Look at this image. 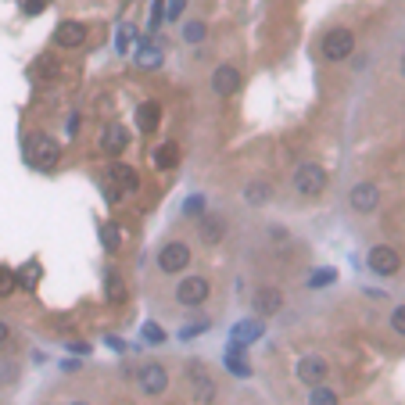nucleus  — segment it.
Listing matches in <instances>:
<instances>
[{
    "label": "nucleus",
    "mask_w": 405,
    "mask_h": 405,
    "mask_svg": "<svg viewBox=\"0 0 405 405\" xmlns=\"http://www.w3.org/2000/svg\"><path fill=\"white\" fill-rule=\"evenodd\" d=\"M22 151H26V162H29L33 169H44V173H47V169H54V165H58V158H61L58 140H54L51 133H40V130L26 133Z\"/></svg>",
    "instance_id": "f257e3e1"
},
{
    "label": "nucleus",
    "mask_w": 405,
    "mask_h": 405,
    "mask_svg": "<svg viewBox=\"0 0 405 405\" xmlns=\"http://www.w3.org/2000/svg\"><path fill=\"white\" fill-rule=\"evenodd\" d=\"M294 190L302 198H319L327 190V169L316 165V162H302L294 173Z\"/></svg>",
    "instance_id": "f03ea898"
},
{
    "label": "nucleus",
    "mask_w": 405,
    "mask_h": 405,
    "mask_svg": "<svg viewBox=\"0 0 405 405\" xmlns=\"http://www.w3.org/2000/svg\"><path fill=\"white\" fill-rule=\"evenodd\" d=\"M208 294H212V284L205 280V276H183V280L176 284V302L187 305V309H198L208 302Z\"/></svg>",
    "instance_id": "7ed1b4c3"
},
{
    "label": "nucleus",
    "mask_w": 405,
    "mask_h": 405,
    "mask_svg": "<svg viewBox=\"0 0 405 405\" xmlns=\"http://www.w3.org/2000/svg\"><path fill=\"white\" fill-rule=\"evenodd\" d=\"M352 51H355V33L352 29L337 26L323 36V58L327 61H345V58H352Z\"/></svg>",
    "instance_id": "20e7f679"
},
{
    "label": "nucleus",
    "mask_w": 405,
    "mask_h": 405,
    "mask_svg": "<svg viewBox=\"0 0 405 405\" xmlns=\"http://www.w3.org/2000/svg\"><path fill=\"white\" fill-rule=\"evenodd\" d=\"M137 388H140V395L158 398L169 388V370L162 366V362H144L140 373H137Z\"/></svg>",
    "instance_id": "39448f33"
},
{
    "label": "nucleus",
    "mask_w": 405,
    "mask_h": 405,
    "mask_svg": "<svg viewBox=\"0 0 405 405\" xmlns=\"http://www.w3.org/2000/svg\"><path fill=\"white\" fill-rule=\"evenodd\" d=\"M187 377H190V395H194L198 405H212V402H216V380L208 377V370L201 366V362H194V366L187 370Z\"/></svg>",
    "instance_id": "423d86ee"
},
{
    "label": "nucleus",
    "mask_w": 405,
    "mask_h": 405,
    "mask_svg": "<svg viewBox=\"0 0 405 405\" xmlns=\"http://www.w3.org/2000/svg\"><path fill=\"white\" fill-rule=\"evenodd\" d=\"M187 266H190V248L183 241H169L158 251V269L162 273H183Z\"/></svg>",
    "instance_id": "0eeeda50"
},
{
    "label": "nucleus",
    "mask_w": 405,
    "mask_h": 405,
    "mask_svg": "<svg viewBox=\"0 0 405 405\" xmlns=\"http://www.w3.org/2000/svg\"><path fill=\"white\" fill-rule=\"evenodd\" d=\"M366 266H370L377 276H395V273L402 269V259H398L395 248L377 244V248H370V255H366Z\"/></svg>",
    "instance_id": "6e6552de"
},
{
    "label": "nucleus",
    "mask_w": 405,
    "mask_h": 405,
    "mask_svg": "<svg viewBox=\"0 0 405 405\" xmlns=\"http://www.w3.org/2000/svg\"><path fill=\"white\" fill-rule=\"evenodd\" d=\"M87 36H90V29L83 26V22H76V18H69V22H61V26L54 29V47H61V51H76V47L87 44Z\"/></svg>",
    "instance_id": "1a4fd4ad"
},
{
    "label": "nucleus",
    "mask_w": 405,
    "mask_h": 405,
    "mask_svg": "<svg viewBox=\"0 0 405 405\" xmlns=\"http://www.w3.org/2000/svg\"><path fill=\"white\" fill-rule=\"evenodd\" d=\"M327 373H330V366H327V359H323V355H302V359H298V380L309 384V388L323 384Z\"/></svg>",
    "instance_id": "9d476101"
},
{
    "label": "nucleus",
    "mask_w": 405,
    "mask_h": 405,
    "mask_svg": "<svg viewBox=\"0 0 405 405\" xmlns=\"http://www.w3.org/2000/svg\"><path fill=\"white\" fill-rule=\"evenodd\" d=\"M348 201H352V208L359 212V216H370V212H377V205H380V190H377V183H355Z\"/></svg>",
    "instance_id": "9b49d317"
},
{
    "label": "nucleus",
    "mask_w": 405,
    "mask_h": 405,
    "mask_svg": "<svg viewBox=\"0 0 405 405\" xmlns=\"http://www.w3.org/2000/svg\"><path fill=\"white\" fill-rule=\"evenodd\" d=\"M251 305H255L259 316H276L284 309V291L280 287H259L251 294Z\"/></svg>",
    "instance_id": "f8f14e48"
},
{
    "label": "nucleus",
    "mask_w": 405,
    "mask_h": 405,
    "mask_svg": "<svg viewBox=\"0 0 405 405\" xmlns=\"http://www.w3.org/2000/svg\"><path fill=\"white\" fill-rule=\"evenodd\" d=\"M212 90H216L219 97H233L241 90V72L233 65H219L216 72H212Z\"/></svg>",
    "instance_id": "ddd939ff"
},
{
    "label": "nucleus",
    "mask_w": 405,
    "mask_h": 405,
    "mask_svg": "<svg viewBox=\"0 0 405 405\" xmlns=\"http://www.w3.org/2000/svg\"><path fill=\"white\" fill-rule=\"evenodd\" d=\"M126 147H130V133H126V126H119V122L104 126V133H101V151H104V155H122Z\"/></svg>",
    "instance_id": "4468645a"
},
{
    "label": "nucleus",
    "mask_w": 405,
    "mask_h": 405,
    "mask_svg": "<svg viewBox=\"0 0 405 405\" xmlns=\"http://www.w3.org/2000/svg\"><path fill=\"white\" fill-rule=\"evenodd\" d=\"M108 176H112V187H119L122 194H133V190L140 187L137 169L126 165V162H112V165H108Z\"/></svg>",
    "instance_id": "2eb2a0df"
},
{
    "label": "nucleus",
    "mask_w": 405,
    "mask_h": 405,
    "mask_svg": "<svg viewBox=\"0 0 405 405\" xmlns=\"http://www.w3.org/2000/svg\"><path fill=\"white\" fill-rule=\"evenodd\" d=\"M198 237H201V244H223L226 241V219L223 216H205L198 223Z\"/></svg>",
    "instance_id": "dca6fc26"
},
{
    "label": "nucleus",
    "mask_w": 405,
    "mask_h": 405,
    "mask_svg": "<svg viewBox=\"0 0 405 405\" xmlns=\"http://www.w3.org/2000/svg\"><path fill=\"white\" fill-rule=\"evenodd\" d=\"M158 122H162V104H158V101H144L140 108H137V126H140V133H155Z\"/></svg>",
    "instance_id": "f3484780"
},
{
    "label": "nucleus",
    "mask_w": 405,
    "mask_h": 405,
    "mask_svg": "<svg viewBox=\"0 0 405 405\" xmlns=\"http://www.w3.org/2000/svg\"><path fill=\"white\" fill-rule=\"evenodd\" d=\"M162 61H165V51L158 44H147V40H140V44H137V65L140 69H162Z\"/></svg>",
    "instance_id": "a211bd4d"
},
{
    "label": "nucleus",
    "mask_w": 405,
    "mask_h": 405,
    "mask_svg": "<svg viewBox=\"0 0 405 405\" xmlns=\"http://www.w3.org/2000/svg\"><path fill=\"white\" fill-rule=\"evenodd\" d=\"M262 334H266V327L259 319H244V323L233 327V345H251V341H259Z\"/></svg>",
    "instance_id": "6ab92c4d"
},
{
    "label": "nucleus",
    "mask_w": 405,
    "mask_h": 405,
    "mask_svg": "<svg viewBox=\"0 0 405 405\" xmlns=\"http://www.w3.org/2000/svg\"><path fill=\"white\" fill-rule=\"evenodd\" d=\"M226 366H230V373H237V377H248V373H251L248 359H244V345H233V341H230V348H226Z\"/></svg>",
    "instance_id": "aec40b11"
},
{
    "label": "nucleus",
    "mask_w": 405,
    "mask_h": 405,
    "mask_svg": "<svg viewBox=\"0 0 405 405\" xmlns=\"http://www.w3.org/2000/svg\"><path fill=\"white\" fill-rule=\"evenodd\" d=\"M151 162H155V169H176L180 165V144H162Z\"/></svg>",
    "instance_id": "412c9836"
},
{
    "label": "nucleus",
    "mask_w": 405,
    "mask_h": 405,
    "mask_svg": "<svg viewBox=\"0 0 405 405\" xmlns=\"http://www.w3.org/2000/svg\"><path fill=\"white\" fill-rule=\"evenodd\" d=\"M269 194H273V190H269V183H262V180H251V183L244 187V201H248V205H266Z\"/></svg>",
    "instance_id": "4be33fe9"
},
{
    "label": "nucleus",
    "mask_w": 405,
    "mask_h": 405,
    "mask_svg": "<svg viewBox=\"0 0 405 405\" xmlns=\"http://www.w3.org/2000/svg\"><path fill=\"white\" fill-rule=\"evenodd\" d=\"M104 291H108L112 302H126V284H122V273L108 269V276H104Z\"/></svg>",
    "instance_id": "5701e85b"
},
{
    "label": "nucleus",
    "mask_w": 405,
    "mask_h": 405,
    "mask_svg": "<svg viewBox=\"0 0 405 405\" xmlns=\"http://www.w3.org/2000/svg\"><path fill=\"white\" fill-rule=\"evenodd\" d=\"M309 405H341V398H337V391L327 388V384H316L309 391Z\"/></svg>",
    "instance_id": "b1692460"
},
{
    "label": "nucleus",
    "mask_w": 405,
    "mask_h": 405,
    "mask_svg": "<svg viewBox=\"0 0 405 405\" xmlns=\"http://www.w3.org/2000/svg\"><path fill=\"white\" fill-rule=\"evenodd\" d=\"M15 280H18V287L33 291V287L40 284V262H29L26 269H18V273H15Z\"/></svg>",
    "instance_id": "393cba45"
},
{
    "label": "nucleus",
    "mask_w": 405,
    "mask_h": 405,
    "mask_svg": "<svg viewBox=\"0 0 405 405\" xmlns=\"http://www.w3.org/2000/svg\"><path fill=\"white\" fill-rule=\"evenodd\" d=\"M205 36H208V26L201 22V18H194V22L183 26V40H187V44H201Z\"/></svg>",
    "instance_id": "a878e982"
},
{
    "label": "nucleus",
    "mask_w": 405,
    "mask_h": 405,
    "mask_svg": "<svg viewBox=\"0 0 405 405\" xmlns=\"http://www.w3.org/2000/svg\"><path fill=\"white\" fill-rule=\"evenodd\" d=\"M133 40H137V29L133 26H122L119 29V40H115V54H130L133 51Z\"/></svg>",
    "instance_id": "bb28decb"
},
{
    "label": "nucleus",
    "mask_w": 405,
    "mask_h": 405,
    "mask_svg": "<svg viewBox=\"0 0 405 405\" xmlns=\"http://www.w3.org/2000/svg\"><path fill=\"white\" fill-rule=\"evenodd\" d=\"M15 287H18V280H15V273H11L8 266H0V298H8V294H15Z\"/></svg>",
    "instance_id": "cd10ccee"
},
{
    "label": "nucleus",
    "mask_w": 405,
    "mask_h": 405,
    "mask_svg": "<svg viewBox=\"0 0 405 405\" xmlns=\"http://www.w3.org/2000/svg\"><path fill=\"white\" fill-rule=\"evenodd\" d=\"M144 337H147V345H162L165 341V330L158 323H144Z\"/></svg>",
    "instance_id": "c85d7f7f"
},
{
    "label": "nucleus",
    "mask_w": 405,
    "mask_h": 405,
    "mask_svg": "<svg viewBox=\"0 0 405 405\" xmlns=\"http://www.w3.org/2000/svg\"><path fill=\"white\" fill-rule=\"evenodd\" d=\"M151 29H162L165 26V0H155V8H151V22H147Z\"/></svg>",
    "instance_id": "c756f323"
},
{
    "label": "nucleus",
    "mask_w": 405,
    "mask_h": 405,
    "mask_svg": "<svg viewBox=\"0 0 405 405\" xmlns=\"http://www.w3.org/2000/svg\"><path fill=\"white\" fill-rule=\"evenodd\" d=\"M330 280H334V269H319V273L309 276V287H327Z\"/></svg>",
    "instance_id": "7c9ffc66"
},
{
    "label": "nucleus",
    "mask_w": 405,
    "mask_h": 405,
    "mask_svg": "<svg viewBox=\"0 0 405 405\" xmlns=\"http://www.w3.org/2000/svg\"><path fill=\"white\" fill-rule=\"evenodd\" d=\"M101 241H104V248H108V251H115L119 248V233L108 230V226H101Z\"/></svg>",
    "instance_id": "2f4dec72"
},
{
    "label": "nucleus",
    "mask_w": 405,
    "mask_h": 405,
    "mask_svg": "<svg viewBox=\"0 0 405 405\" xmlns=\"http://www.w3.org/2000/svg\"><path fill=\"white\" fill-rule=\"evenodd\" d=\"M391 327H395L398 334H405V305H398V309L391 312Z\"/></svg>",
    "instance_id": "473e14b6"
},
{
    "label": "nucleus",
    "mask_w": 405,
    "mask_h": 405,
    "mask_svg": "<svg viewBox=\"0 0 405 405\" xmlns=\"http://www.w3.org/2000/svg\"><path fill=\"white\" fill-rule=\"evenodd\" d=\"M183 8H187V0H173V4H169V15H165V22H176V18L183 15Z\"/></svg>",
    "instance_id": "72a5a7b5"
},
{
    "label": "nucleus",
    "mask_w": 405,
    "mask_h": 405,
    "mask_svg": "<svg viewBox=\"0 0 405 405\" xmlns=\"http://www.w3.org/2000/svg\"><path fill=\"white\" fill-rule=\"evenodd\" d=\"M44 8H47V0H26V4H22V11H26V15H40Z\"/></svg>",
    "instance_id": "f704fd0d"
},
{
    "label": "nucleus",
    "mask_w": 405,
    "mask_h": 405,
    "mask_svg": "<svg viewBox=\"0 0 405 405\" xmlns=\"http://www.w3.org/2000/svg\"><path fill=\"white\" fill-rule=\"evenodd\" d=\"M187 212H198V216H201V212H205V198H201V194L190 198V201H187Z\"/></svg>",
    "instance_id": "c9c22d12"
},
{
    "label": "nucleus",
    "mask_w": 405,
    "mask_h": 405,
    "mask_svg": "<svg viewBox=\"0 0 405 405\" xmlns=\"http://www.w3.org/2000/svg\"><path fill=\"white\" fill-rule=\"evenodd\" d=\"M104 198H108L112 205H119V201H122L126 194H122V190H119V187H108V194H104Z\"/></svg>",
    "instance_id": "e433bc0d"
},
{
    "label": "nucleus",
    "mask_w": 405,
    "mask_h": 405,
    "mask_svg": "<svg viewBox=\"0 0 405 405\" xmlns=\"http://www.w3.org/2000/svg\"><path fill=\"white\" fill-rule=\"evenodd\" d=\"M8 337H11V330H8V323H4V319H0V345H4Z\"/></svg>",
    "instance_id": "4c0bfd02"
},
{
    "label": "nucleus",
    "mask_w": 405,
    "mask_h": 405,
    "mask_svg": "<svg viewBox=\"0 0 405 405\" xmlns=\"http://www.w3.org/2000/svg\"><path fill=\"white\" fill-rule=\"evenodd\" d=\"M398 72H402V79H405V54H402V61H398Z\"/></svg>",
    "instance_id": "58836bf2"
},
{
    "label": "nucleus",
    "mask_w": 405,
    "mask_h": 405,
    "mask_svg": "<svg viewBox=\"0 0 405 405\" xmlns=\"http://www.w3.org/2000/svg\"><path fill=\"white\" fill-rule=\"evenodd\" d=\"M69 405H90V402H69Z\"/></svg>",
    "instance_id": "ea45409f"
}]
</instances>
